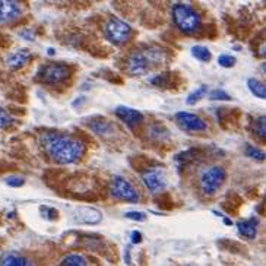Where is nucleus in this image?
<instances>
[{
    "label": "nucleus",
    "mask_w": 266,
    "mask_h": 266,
    "mask_svg": "<svg viewBox=\"0 0 266 266\" xmlns=\"http://www.w3.org/2000/svg\"><path fill=\"white\" fill-rule=\"evenodd\" d=\"M142 181L151 193H160L167 186V181H165L162 171L155 170V168L142 173Z\"/></svg>",
    "instance_id": "obj_10"
},
{
    "label": "nucleus",
    "mask_w": 266,
    "mask_h": 266,
    "mask_svg": "<svg viewBox=\"0 0 266 266\" xmlns=\"http://www.w3.org/2000/svg\"><path fill=\"white\" fill-rule=\"evenodd\" d=\"M192 54H193L195 59H198L199 62H203V63H206V62H209L212 59L211 51L206 47H203V46H195V47L192 48Z\"/></svg>",
    "instance_id": "obj_19"
},
{
    "label": "nucleus",
    "mask_w": 266,
    "mask_h": 266,
    "mask_svg": "<svg viewBox=\"0 0 266 266\" xmlns=\"http://www.w3.org/2000/svg\"><path fill=\"white\" fill-rule=\"evenodd\" d=\"M255 132L259 135L262 139H266V117L265 116H260L259 119H256L255 122Z\"/></svg>",
    "instance_id": "obj_21"
},
{
    "label": "nucleus",
    "mask_w": 266,
    "mask_h": 266,
    "mask_svg": "<svg viewBox=\"0 0 266 266\" xmlns=\"http://www.w3.org/2000/svg\"><path fill=\"white\" fill-rule=\"evenodd\" d=\"M0 265L3 266H25L31 265L27 257L21 256L18 253H6L0 257Z\"/></svg>",
    "instance_id": "obj_15"
},
{
    "label": "nucleus",
    "mask_w": 266,
    "mask_h": 266,
    "mask_svg": "<svg viewBox=\"0 0 266 266\" xmlns=\"http://www.w3.org/2000/svg\"><path fill=\"white\" fill-rule=\"evenodd\" d=\"M132 27L119 18H108L105 21L104 35L114 46H123L132 38Z\"/></svg>",
    "instance_id": "obj_4"
},
{
    "label": "nucleus",
    "mask_w": 266,
    "mask_h": 266,
    "mask_svg": "<svg viewBox=\"0 0 266 266\" xmlns=\"http://www.w3.org/2000/svg\"><path fill=\"white\" fill-rule=\"evenodd\" d=\"M205 92H206V86H200L199 89H196V91H193L192 94L186 98V104L187 105H195L198 101H199L200 98L205 95Z\"/></svg>",
    "instance_id": "obj_20"
},
{
    "label": "nucleus",
    "mask_w": 266,
    "mask_h": 266,
    "mask_svg": "<svg viewBox=\"0 0 266 266\" xmlns=\"http://www.w3.org/2000/svg\"><path fill=\"white\" fill-rule=\"evenodd\" d=\"M72 75L70 67L62 63H51L46 65L38 70V79L48 85H60L66 82Z\"/></svg>",
    "instance_id": "obj_6"
},
{
    "label": "nucleus",
    "mask_w": 266,
    "mask_h": 266,
    "mask_svg": "<svg viewBox=\"0 0 266 266\" xmlns=\"http://www.w3.org/2000/svg\"><path fill=\"white\" fill-rule=\"evenodd\" d=\"M51 2H57V3H60V2H65V0H51Z\"/></svg>",
    "instance_id": "obj_33"
},
{
    "label": "nucleus",
    "mask_w": 266,
    "mask_h": 266,
    "mask_svg": "<svg viewBox=\"0 0 266 266\" xmlns=\"http://www.w3.org/2000/svg\"><path fill=\"white\" fill-rule=\"evenodd\" d=\"M246 154L247 157H250L253 160H257V161H263L265 160V152L257 149V148L252 146V145H247L246 146Z\"/></svg>",
    "instance_id": "obj_22"
},
{
    "label": "nucleus",
    "mask_w": 266,
    "mask_h": 266,
    "mask_svg": "<svg viewBox=\"0 0 266 266\" xmlns=\"http://www.w3.org/2000/svg\"><path fill=\"white\" fill-rule=\"evenodd\" d=\"M31 60V53L28 50H19L16 53H13L12 56L8 59V66L10 70H19L25 66Z\"/></svg>",
    "instance_id": "obj_13"
},
{
    "label": "nucleus",
    "mask_w": 266,
    "mask_h": 266,
    "mask_svg": "<svg viewBox=\"0 0 266 266\" xmlns=\"http://www.w3.org/2000/svg\"><path fill=\"white\" fill-rule=\"evenodd\" d=\"M165 60V51L161 48L139 50L135 51L127 60V70L133 76H142L149 73L154 67L160 66Z\"/></svg>",
    "instance_id": "obj_3"
},
{
    "label": "nucleus",
    "mask_w": 266,
    "mask_h": 266,
    "mask_svg": "<svg viewBox=\"0 0 266 266\" xmlns=\"http://www.w3.org/2000/svg\"><path fill=\"white\" fill-rule=\"evenodd\" d=\"M247 86H249V89H250V92L257 97V98H260V100H265L266 98V86L263 82H260V81H257L255 78H250L249 81H247Z\"/></svg>",
    "instance_id": "obj_16"
},
{
    "label": "nucleus",
    "mask_w": 266,
    "mask_h": 266,
    "mask_svg": "<svg viewBox=\"0 0 266 266\" xmlns=\"http://www.w3.org/2000/svg\"><path fill=\"white\" fill-rule=\"evenodd\" d=\"M224 222H225L227 225H231V224H233V222H231V221H230L228 218H224Z\"/></svg>",
    "instance_id": "obj_31"
},
{
    "label": "nucleus",
    "mask_w": 266,
    "mask_h": 266,
    "mask_svg": "<svg viewBox=\"0 0 266 266\" xmlns=\"http://www.w3.org/2000/svg\"><path fill=\"white\" fill-rule=\"evenodd\" d=\"M171 19L174 27L184 35H195L202 29V16L187 3H174L171 8Z\"/></svg>",
    "instance_id": "obj_2"
},
{
    "label": "nucleus",
    "mask_w": 266,
    "mask_h": 266,
    "mask_svg": "<svg viewBox=\"0 0 266 266\" xmlns=\"http://www.w3.org/2000/svg\"><path fill=\"white\" fill-rule=\"evenodd\" d=\"M89 127H91L97 135H101V136H105V135H108V133L114 132L113 124L110 123V122H107V120L94 122V123L89 124Z\"/></svg>",
    "instance_id": "obj_17"
},
{
    "label": "nucleus",
    "mask_w": 266,
    "mask_h": 266,
    "mask_svg": "<svg viewBox=\"0 0 266 266\" xmlns=\"http://www.w3.org/2000/svg\"><path fill=\"white\" fill-rule=\"evenodd\" d=\"M48 54H50V56H53V54H54V50H53V48H50V50H48Z\"/></svg>",
    "instance_id": "obj_32"
},
{
    "label": "nucleus",
    "mask_w": 266,
    "mask_h": 266,
    "mask_svg": "<svg viewBox=\"0 0 266 266\" xmlns=\"http://www.w3.org/2000/svg\"><path fill=\"white\" fill-rule=\"evenodd\" d=\"M236 62H237L236 57L230 56V54H221L218 57V63L222 67H233L236 65Z\"/></svg>",
    "instance_id": "obj_24"
},
{
    "label": "nucleus",
    "mask_w": 266,
    "mask_h": 266,
    "mask_svg": "<svg viewBox=\"0 0 266 266\" xmlns=\"http://www.w3.org/2000/svg\"><path fill=\"white\" fill-rule=\"evenodd\" d=\"M12 123L13 119L10 117V114L6 110L0 108V129H8L9 126H12Z\"/></svg>",
    "instance_id": "obj_23"
},
{
    "label": "nucleus",
    "mask_w": 266,
    "mask_h": 266,
    "mask_svg": "<svg viewBox=\"0 0 266 266\" xmlns=\"http://www.w3.org/2000/svg\"><path fill=\"white\" fill-rule=\"evenodd\" d=\"M110 195L114 199L123 200V202H129V203H138L141 196L136 187L133 186L129 180H126L124 177H114L111 180V186H110Z\"/></svg>",
    "instance_id": "obj_7"
},
{
    "label": "nucleus",
    "mask_w": 266,
    "mask_h": 266,
    "mask_svg": "<svg viewBox=\"0 0 266 266\" xmlns=\"http://www.w3.org/2000/svg\"><path fill=\"white\" fill-rule=\"evenodd\" d=\"M41 145L47 155L57 164H75L85 154V145L81 139L63 133H44Z\"/></svg>",
    "instance_id": "obj_1"
},
{
    "label": "nucleus",
    "mask_w": 266,
    "mask_h": 266,
    "mask_svg": "<svg viewBox=\"0 0 266 266\" xmlns=\"http://www.w3.org/2000/svg\"><path fill=\"white\" fill-rule=\"evenodd\" d=\"M141 241H142V236H141V233H139V231H133L132 233L133 244H138V243H141Z\"/></svg>",
    "instance_id": "obj_29"
},
{
    "label": "nucleus",
    "mask_w": 266,
    "mask_h": 266,
    "mask_svg": "<svg viewBox=\"0 0 266 266\" xmlns=\"http://www.w3.org/2000/svg\"><path fill=\"white\" fill-rule=\"evenodd\" d=\"M151 84H154V85H157V86L168 85V73H161V75L152 78Z\"/></svg>",
    "instance_id": "obj_26"
},
{
    "label": "nucleus",
    "mask_w": 266,
    "mask_h": 266,
    "mask_svg": "<svg viewBox=\"0 0 266 266\" xmlns=\"http://www.w3.org/2000/svg\"><path fill=\"white\" fill-rule=\"evenodd\" d=\"M73 218L76 222L79 224H89L94 225L101 222L103 219V214L95 208H78L73 214Z\"/></svg>",
    "instance_id": "obj_12"
},
{
    "label": "nucleus",
    "mask_w": 266,
    "mask_h": 266,
    "mask_svg": "<svg viewBox=\"0 0 266 266\" xmlns=\"http://www.w3.org/2000/svg\"><path fill=\"white\" fill-rule=\"evenodd\" d=\"M62 266H84L88 265V260L82 255H67L62 259L60 262Z\"/></svg>",
    "instance_id": "obj_18"
},
{
    "label": "nucleus",
    "mask_w": 266,
    "mask_h": 266,
    "mask_svg": "<svg viewBox=\"0 0 266 266\" xmlns=\"http://www.w3.org/2000/svg\"><path fill=\"white\" fill-rule=\"evenodd\" d=\"M21 35L22 37H27L29 40V41H32V32H29V31H24V32H21Z\"/></svg>",
    "instance_id": "obj_30"
},
{
    "label": "nucleus",
    "mask_w": 266,
    "mask_h": 266,
    "mask_svg": "<svg viewBox=\"0 0 266 266\" xmlns=\"http://www.w3.org/2000/svg\"><path fill=\"white\" fill-rule=\"evenodd\" d=\"M257 225H259V221L256 218H250L246 219V221H240L237 222V228L240 231L241 236H244L246 238H253L256 237L257 234Z\"/></svg>",
    "instance_id": "obj_14"
},
{
    "label": "nucleus",
    "mask_w": 266,
    "mask_h": 266,
    "mask_svg": "<svg viewBox=\"0 0 266 266\" xmlns=\"http://www.w3.org/2000/svg\"><path fill=\"white\" fill-rule=\"evenodd\" d=\"M24 183H25V180L22 177H18V176H12V177L6 179V184L12 186V187H21V186H24Z\"/></svg>",
    "instance_id": "obj_27"
},
{
    "label": "nucleus",
    "mask_w": 266,
    "mask_h": 266,
    "mask_svg": "<svg viewBox=\"0 0 266 266\" xmlns=\"http://www.w3.org/2000/svg\"><path fill=\"white\" fill-rule=\"evenodd\" d=\"M209 98H211V100H219V101H231V97H230L225 91H222V89L211 91Z\"/></svg>",
    "instance_id": "obj_25"
},
{
    "label": "nucleus",
    "mask_w": 266,
    "mask_h": 266,
    "mask_svg": "<svg viewBox=\"0 0 266 266\" xmlns=\"http://www.w3.org/2000/svg\"><path fill=\"white\" fill-rule=\"evenodd\" d=\"M114 113L116 116L124 122V123L127 124L129 127H135V126H138V124L142 123L143 120V114L141 111H138V110H135V108H130V107H123V105H120V107H117L116 110H114Z\"/></svg>",
    "instance_id": "obj_11"
},
{
    "label": "nucleus",
    "mask_w": 266,
    "mask_h": 266,
    "mask_svg": "<svg viewBox=\"0 0 266 266\" xmlns=\"http://www.w3.org/2000/svg\"><path fill=\"white\" fill-rule=\"evenodd\" d=\"M25 5L22 0H0V25H10L22 19Z\"/></svg>",
    "instance_id": "obj_8"
},
{
    "label": "nucleus",
    "mask_w": 266,
    "mask_h": 266,
    "mask_svg": "<svg viewBox=\"0 0 266 266\" xmlns=\"http://www.w3.org/2000/svg\"><path fill=\"white\" fill-rule=\"evenodd\" d=\"M225 177H227V173H225L224 167H221V165L211 167L208 170L203 171L200 176V190L206 196L215 195L221 189V186L224 184Z\"/></svg>",
    "instance_id": "obj_5"
},
{
    "label": "nucleus",
    "mask_w": 266,
    "mask_h": 266,
    "mask_svg": "<svg viewBox=\"0 0 266 266\" xmlns=\"http://www.w3.org/2000/svg\"><path fill=\"white\" fill-rule=\"evenodd\" d=\"M176 120H177V124H179L181 130L187 133L205 132L208 129V124L202 117L193 113H189V111H179L176 114Z\"/></svg>",
    "instance_id": "obj_9"
},
{
    "label": "nucleus",
    "mask_w": 266,
    "mask_h": 266,
    "mask_svg": "<svg viewBox=\"0 0 266 266\" xmlns=\"http://www.w3.org/2000/svg\"><path fill=\"white\" fill-rule=\"evenodd\" d=\"M126 218L129 219H133V221H145L146 219V215L143 214V212H127L126 214Z\"/></svg>",
    "instance_id": "obj_28"
}]
</instances>
